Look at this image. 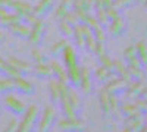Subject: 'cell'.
Masks as SVG:
<instances>
[{"instance_id": "1", "label": "cell", "mask_w": 147, "mask_h": 132, "mask_svg": "<svg viewBox=\"0 0 147 132\" xmlns=\"http://www.w3.org/2000/svg\"><path fill=\"white\" fill-rule=\"evenodd\" d=\"M38 115H40L38 107L37 106H30L28 109L24 112L22 121L18 123L16 132H32L34 126L37 125V121H38Z\"/></svg>"}, {"instance_id": "2", "label": "cell", "mask_w": 147, "mask_h": 132, "mask_svg": "<svg viewBox=\"0 0 147 132\" xmlns=\"http://www.w3.org/2000/svg\"><path fill=\"white\" fill-rule=\"evenodd\" d=\"M57 126L62 132H81L84 131L85 123L80 121L78 117H65V119H60Z\"/></svg>"}, {"instance_id": "3", "label": "cell", "mask_w": 147, "mask_h": 132, "mask_svg": "<svg viewBox=\"0 0 147 132\" xmlns=\"http://www.w3.org/2000/svg\"><path fill=\"white\" fill-rule=\"evenodd\" d=\"M55 122V109L52 106H49L44 109L43 115H41V119H40V122H38V128H37V131L38 132H49L52 128Z\"/></svg>"}, {"instance_id": "4", "label": "cell", "mask_w": 147, "mask_h": 132, "mask_svg": "<svg viewBox=\"0 0 147 132\" xmlns=\"http://www.w3.org/2000/svg\"><path fill=\"white\" fill-rule=\"evenodd\" d=\"M3 101H5V106L15 116H21V115H24V112H25V106H24V103L21 100H18L15 95L9 94V92L5 95V100Z\"/></svg>"}, {"instance_id": "5", "label": "cell", "mask_w": 147, "mask_h": 132, "mask_svg": "<svg viewBox=\"0 0 147 132\" xmlns=\"http://www.w3.org/2000/svg\"><path fill=\"white\" fill-rule=\"evenodd\" d=\"M43 35H44V23H43L41 19H38L31 27V32L28 35V40L32 46H38L43 40Z\"/></svg>"}, {"instance_id": "6", "label": "cell", "mask_w": 147, "mask_h": 132, "mask_svg": "<svg viewBox=\"0 0 147 132\" xmlns=\"http://www.w3.org/2000/svg\"><path fill=\"white\" fill-rule=\"evenodd\" d=\"M109 28V34L112 35V37L118 38V37H122V35L125 34V29H127V25H125V21L122 19L121 16L110 21V23L107 25Z\"/></svg>"}, {"instance_id": "7", "label": "cell", "mask_w": 147, "mask_h": 132, "mask_svg": "<svg viewBox=\"0 0 147 132\" xmlns=\"http://www.w3.org/2000/svg\"><path fill=\"white\" fill-rule=\"evenodd\" d=\"M127 87H128V84H127L124 79H122V78L118 76L116 79L107 82L105 90H106L109 94H112V95H119V94H122V92H125Z\"/></svg>"}, {"instance_id": "8", "label": "cell", "mask_w": 147, "mask_h": 132, "mask_svg": "<svg viewBox=\"0 0 147 132\" xmlns=\"http://www.w3.org/2000/svg\"><path fill=\"white\" fill-rule=\"evenodd\" d=\"M12 12H15L18 13L19 16H22V19H25L28 15L32 13L34 10V6H31L30 3L27 2H19V0H13V3H12Z\"/></svg>"}, {"instance_id": "9", "label": "cell", "mask_w": 147, "mask_h": 132, "mask_svg": "<svg viewBox=\"0 0 147 132\" xmlns=\"http://www.w3.org/2000/svg\"><path fill=\"white\" fill-rule=\"evenodd\" d=\"M53 5H55V0H40V2L34 6L32 13H34L37 18H40V19H41L43 16H46L49 12L52 10Z\"/></svg>"}, {"instance_id": "10", "label": "cell", "mask_w": 147, "mask_h": 132, "mask_svg": "<svg viewBox=\"0 0 147 132\" xmlns=\"http://www.w3.org/2000/svg\"><path fill=\"white\" fill-rule=\"evenodd\" d=\"M7 63L13 66V68H15V69L19 72V74H21L22 76L30 75L31 72H32V66H31L30 63H27V62L21 60V59H18V57H9Z\"/></svg>"}, {"instance_id": "11", "label": "cell", "mask_w": 147, "mask_h": 132, "mask_svg": "<svg viewBox=\"0 0 147 132\" xmlns=\"http://www.w3.org/2000/svg\"><path fill=\"white\" fill-rule=\"evenodd\" d=\"M80 74H81V84H80V88L84 94H90L91 91V75H90V69L87 66H82L80 68Z\"/></svg>"}, {"instance_id": "12", "label": "cell", "mask_w": 147, "mask_h": 132, "mask_svg": "<svg viewBox=\"0 0 147 132\" xmlns=\"http://www.w3.org/2000/svg\"><path fill=\"white\" fill-rule=\"evenodd\" d=\"M62 56H63V62H65L66 69H71V68L78 66V56H77L75 50H74V47H71L69 44H68L66 49L63 50Z\"/></svg>"}, {"instance_id": "13", "label": "cell", "mask_w": 147, "mask_h": 132, "mask_svg": "<svg viewBox=\"0 0 147 132\" xmlns=\"http://www.w3.org/2000/svg\"><path fill=\"white\" fill-rule=\"evenodd\" d=\"M13 82H15V90L19 91L21 94H25V95L34 94V85L24 76H19V78L13 79Z\"/></svg>"}, {"instance_id": "14", "label": "cell", "mask_w": 147, "mask_h": 132, "mask_svg": "<svg viewBox=\"0 0 147 132\" xmlns=\"http://www.w3.org/2000/svg\"><path fill=\"white\" fill-rule=\"evenodd\" d=\"M9 31L13 35H16V37L28 38V35L31 32V27L25 25L24 22H18V23H12V25H9Z\"/></svg>"}, {"instance_id": "15", "label": "cell", "mask_w": 147, "mask_h": 132, "mask_svg": "<svg viewBox=\"0 0 147 132\" xmlns=\"http://www.w3.org/2000/svg\"><path fill=\"white\" fill-rule=\"evenodd\" d=\"M113 68H115V72H116V75L119 76V78H122L124 79L128 85L134 81L132 79V76L129 75V72H128V68H127V65L125 63H122L121 60H113Z\"/></svg>"}, {"instance_id": "16", "label": "cell", "mask_w": 147, "mask_h": 132, "mask_svg": "<svg viewBox=\"0 0 147 132\" xmlns=\"http://www.w3.org/2000/svg\"><path fill=\"white\" fill-rule=\"evenodd\" d=\"M66 74H68V85H71V88H80V84H81L80 66L66 69Z\"/></svg>"}, {"instance_id": "17", "label": "cell", "mask_w": 147, "mask_h": 132, "mask_svg": "<svg viewBox=\"0 0 147 132\" xmlns=\"http://www.w3.org/2000/svg\"><path fill=\"white\" fill-rule=\"evenodd\" d=\"M143 87H144V85H143L141 81H132L129 85L127 87V90H125L127 97H128L129 100H137V98L140 97V92H141Z\"/></svg>"}, {"instance_id": "18", "label": "cell", "mask_w": 147, "mask_h": 132, "mask_svg": "<svg viewBox=\"0 0 147 132\" xmlns=\"http://www.w3.org/2000/svg\"><path fill=\"white\" fill-rule=\"evenodd\" d=\"M50 68L53 70V76H56L57 81L68 84V74H66V69L62 65H59L57 62H52L50 63Z\"/></svg>"}, {"instance_id": "19", "label": "cell", "mask_w": 147, "mask_h": 132, "mask_svg": "<svg viewBox=\"0 0 147 132\" xmlns=\"http://www.w3.org/2000/svg\"><path fill=\"white\" fill-rule=\"evenodd\" d=\"M72 9H74V0H62L60 5L57 6V9H56V19L57 21L63 19V16L68 12H71Z\"/></svg>"}, {"instance_id": "20", "label": "cell", "mask_w": 147, "mask_h": 132, "mask_svg": "<svg viewBox=\"0 0 147 132\" xmlns=\"http://www.w3.org/2000/svg\"><path fill=\"white\" fill-rule=\"evenodd\" d=\"M99 98H100V107H102V112L106 117L109 116H112V112H110V100H109V92L103 88L100 91V95H99Z\"/></svg>"}, {"instance_id": "21", "label": "cell", "mask_w": 147, "mask_h": 132, "mask_svg": "<svg viewBox=\"0 0 147 132\" xmlns=\"http://www.w3.org/2000/svg\"><path fill=\"white\" fill-rule=\"evenodd\" d=\"M32 70H34V74L38 78H53V70H52L50 65L38 63V65H35V68Z\"/></svg>"}, {"instance_id": "22", "label": "cell", "mask_w": 147, "mask_h": 132, "mask_svg": "<svg viewBox=\"0 0 147 132\" xmlns=\"http://www.w3.org/2000/svg\"><path fill=\"white\" fill-rule=\"evenodd\" d=\"M49 88H50V100L53 104H59L60 103V88H59V81L57 79H52L50 84H49Z\"/></svg>"}, {"instance_id": "23", "label": "cell", "mask_w": 147, "mask_h": 132, "mask_svg": "<svg viewBox=\"0 0 147 132\" xmlns=\"http://www.w3.org/2000/svg\"><path fill=\"white\" fill-rule=\"evenodd\" d=\"M136 49H137V59L141 63V68L146 69L147 68V46L144 41H140L136 44Z\"/></svg>"}, {"instance_id": "24", "label": "cell", "mask_w": 147, "mask_h": 132, "mask_svg": "<svg viewBox=\"0 0 147 132\" xmlns=\"http://www.w3.org/2000/svg\"><path fill=\"white\" fill-rule=\"evenodd\" d=\"M109 100H110V112L116 119H124V115H122V109H121V104L116 98V95L109 94Z\"/></svg>"}, {"instance_id": "25", "label": "cell", "mask_w": 147, "mask_h": 132, "mask_svg": "<svg viewBox=\"0 0 147 132\" xmlns=\"http://www.w3.org/2000/svg\"><path fill=\"white\" fill-rule=\"evenodd\" d=\"M121 109H122L124 119H131V117H136V116H141L140 112L137 110V107L134 104H122Z\"/></svg>"}, {"instance_id": "26", "label": "cell", "mask_w": 147, "mask_h": 132, "mask_svg": "<svg viewBox=\"0 0 147 132\" xmlns=\"http://www.w3.org/2000/svg\"><path fill=\"white\" fill-rule=\"evenodd\" d=\"M94 10H96V19H97V22H99L103 28L107 27L109 23H110V19H109V16H107L106 9H103V7H97V9H94Z\"/></svg>"}, {"instance_id": "27", "label": "cell", "mask_w": 147, "mask_h": 132, "mask_svg": "<svg viewBox=\"0 0 147 132\" xmlns=\"http://www.w3.org/2000/svg\"><path fill=\"white\" fill-rule=\"evenodd\" d=\"M74 38H75V46L78 49H85V37L80 28V23L74 28Z\"/></svg>"}, {"instance_id": "28", "label": "cell", "mask_w": 147, "mask_h": 132, "mask_svg": "<svg viewBox=\"0 0 147 132\" xmlns=\"http://www.w3.org/2000/svg\"><path fill=\"white\" fill-rule=\"evenodd\" d=\"M13 90H15V82L12 78L0 79V94H7Z\"/></svg>"}, {"instance_id": "29", "label": "cell", "mask_w": 147, "mask_h": 132, "mask_svg": "<svg viewBox=\"0 0 147 132\" xmlns=\"http://www.w3.org/2000/svg\"><path fill=\"white\" fill-rule=\"evenodd\" d=\"M66 47H68V41H66V40L56 41V43L50 47V54H52V56H60Z\"/></svg>"}, {"instance_id": "30", "label": "cell", "mask_w": 147, "mask_h": 132, "mask_svg": "<svg viewBox=\"0 0 147 132\" xmlns=\"http://www.w3.org/2000/svg\"><path fill=\"white\" fill-rule=\"evenodd\" d=\"M128 68V72L129 75L132 76L134 81H141L144 78V72H143V68H138V66H134V65H127Z\"/></svg>"}, {"instance_id": "31", "label": "cell", "mask_w": 147, "mask_h": 132, "mask_svg": "<svg viewBox=\"0 0 147 132\" xmlns=\"http://www.w3.org/2000/svg\"><path fill=\"white\" fill-rule=\"evenodd\" d=\"M137 3V0H113V7L116 9V10H119V12H122L124 9H127V7H131V6H134Z\"/></svg>"}, {"instance_id": "32", "label": "cell", "mask_w": 147, "mask_h": 132, "mask_svg": "<svg viewBox=\"0 0 147 132\" xmlns=\"http://www.w3.org/2000/svg\"><path fill=\"white\" fill-rule=\"evenodd\" d=\"M65 92H66V95H68V98H69L71 104L74 106V109H75V110L80 109V98H78V95L75 94V91H72V90H71V85L68 87V84H66Z\"/></svg>"}, {"instance_id": "33", "label": "cell", "mask_w": 147, "mask_h": 132, "mask_svg": "<svg viewBox=\"0 0 147 132\" xmlns=\"http://www.w3.org/2000/svg\"><path fill=\"white\" fill-rule=\"evenodd\" d=\"M59 29H60V32H62L65 37H74V27L69 25L68 22H65L63 19L59 21Z\"/></svg>"}, {"instance_id": "34", "label": "cell", "mask_w": 147, "mask_h": 132, "mask_svg": "<svg viewBox=\"0 0 147 132\" xmlns=\"http://www.w3.org/2000/svg\"><path fill=\"white\" fill-rule=\"evenodd\" d=\"M124 59H125L127 63L132 62L134 59H137V49H136V46H129V47H127V49L124 50Z\"/></svg>"}, {"instance_id": "35", "label": "cell", "mask_w": 147, "mask_h": 132, "mask_svg": "<svg viewBox=\"0 0 147 132\" xmlns=\"http://www.w3.org/2000/svg\"><path fill=\"white\" fill-rule=\"evenodd\" d=\"M72 10H74V13L77 15L80 23H85V22L88 21V18H90V12H87L85 9H72Z\"/></svg>"}, {"instance_id": "36", "label": "cell", "mask_w": 147, "mask_h": 132, "mask_svg": "<svg viewBox=\"0 0 147 132\" xmlns=\"http://www.w3.org/2000/svg\"><path fill=\"white\" fill-rule=\"evenodd\" d=\"M99 60H100V63H102V66H103V68H106L107 70H112V72H115V68H113V60H112V59H110L107 54L100 56V57H99Z\"/></svg>"}, {"instance_id": "37", "label": "cell", "mask_w": 147, "mask_h": 132, "mask_svg": "<svg viewBox=\"0 0 147 132\" xmlns=\"http://www.w3.org/2000/svg\"><path fill=\"white\" fill-rule=\"evenodd\" d=\"M134 106L137 107V110L140 112L141 116H147V101L143 98H137L134 100Z\"/></svg>"}, {"instance_id": "38", "label": "cell", "mask_w": 147, "mask_h": 132, "mask_svg": "<svg viewBox=\"0 0 147 132\" xmlns=\"http://www.w3.org/2000/svg\"><path fill=\"white\" fill-rule=\"evenodd\" d=\"M3 74L7 76V78H12V79H16V78H19V76H22L21 74H19V72L13 68V66H12V65H6V68H5V70H3Z\"/></svg>"}, {"instance_id": "39", "label": "cell", "mask_w": 147, "mask_h": 132, "mask_svg": "<svg viewBox=\"0 0 147 132\" xmlns=\"http://www.w3.org/2000/svg\"><path fill=\"white\" fill-rule=\"evenodd\" d=\"M63 21H65V22H68L69 25H72L74 28H75V27L78 25V23H80V22H78V18H77V15L74 13V10L68 12V13L63 16Z\"/></svg>"}, {"instance_id": "40", "label": "cell", "mask_w": 147, "mask_h": 132, "mask_svg": "<svg viewBox=\"0 0 147 132\" xmlns=\"http://www.w3.org/2000/svg\"><path fill=\"white\" fill-rule=\"evenodd\" d=\"M93 35H94V38H96L97 43H103V44H105V41H106V34H105V31H103V27L96 28V29L93 31Z\"/></svg>"}, {"instance_id": "41", "label": "cell", "mask_w": 147, "mask_h": 132, "mask_svg": "<svg viewBox=\"0 0 147 132\" xmlns=\"http://www.w3.org/2000/svg\"><path fill=\"white\" fill-rule=\"evenodd\" d=\"M97 44H99V43L96 41L94 35H91V37H87V38H85V49H87L88 52H91V53H94V52H96Z\"/></svg>"}, {"instance_id": "42", "label": "cell", "mask_w": 147, "mask_h": 132, "mask_svg": "<svg viewBox=\"0 0 147 132\" xmlns=\"http://www.w3.org/2000/svg\"><path fill=\"white\" fill-rule=\"evenodd\" d=\"M31 59H32V62H34L35 65L44 63V56H43L40 52H37V50H32V52H31Z\"/></svg>"}, {"instance_id": "43", "label": "cell", "mask_w": 147, "mask_h": 132, "mask_svg": "<svg viewBox=\"0 0 147 132\" xmlns=\"http://www.w3.org/2000/svg\"><path fill=\"white\" fill-rule=\"evenodd\" d=\"M106 12H107V16H109V19H110V21H113V19H116V18H119V16H121V12H119V10H116L113 6H110L109 9H106Z\"/></svg>"}, {"instance_id": "44", "label": "cell", "mask_w": 147, "mask_h": 132, "mask_svg": "<svg viewBox=\"0 0 147 132\" xmlns=\"http://www.w3.org/2000/svg\"><path fill=\"white\" fill-rule=\"evenodd\" d=\"M113 5V0H97V3L94 6V9L97 7H103V9H109L110 6Z\"/></svg>"}, {"instance_id": "45", "label": "cell", "mask_w": 147, "mask_h": 132, "mask_svg": "<svg viewBox=\"0 0 147 132\" xmlns=\"http://www.w3.org/2000/svg\"><path fill=\"white\" fill-rule=\"evenodd\" d=\"M18 123H19V121H16V119H12V121L9 122V125L6 126L5 132H16V129H18Z\"/></svg>"}, {"instance_id": "46", "label": "cell", "mask_w": 147, "mask_h": 132, "mask_svg": "<svg viewBox=\"0 0 147 132\" xmlns=\"http://www.w3.org/2000/svg\"><path fill=\"white\" fill-rule=\"evenodd\" d=\"M96 56L97 57H100V56H103V54H106V49H105V44L103 43H99L97 44V47H96Z\"/></svg>"}, {"instance_id": "47", "label": "cell", "mask_w": 147, "mask_h": 132, "mask_svg": "<svg viewBox=\"0 0 147 132\" xmlns=\"http://www.w3.org/2000/svg\"><path fill=\"white\" fill-rule=\"evenodd\" d=\"M38 19H40V18H37V16H35L34 13H31V15H28V16H27L25 19H24V21H25V22L28 23V25H30V27H32V25H34V23H35L37 21H38Z\"/></svg>"}, {"instance_id": "48", "label": "cell", "mask_w": 147, "mask_h": 132, "mask_svg": "<svg viewBox=\"0 0 147 132\" xmlns=\"http://www.w3.org/2000/svg\"><path fill=\"white\" fill-rule=\"evenodd\" d=\"M12 3H13V0H0V6L5 7V9L9 10V12H10V9H12Z\"/></svg>"}, {"instance_id": "49", "label": "cell", "mask_w": 147, "mask_h": 132, "mask_svg": "<svg viewBox=\"0 0 147 132\" xmlns=\"http://www.w3.org/2000/svg\"><path fill=\"white\" fill-rule=\"evenodd\" d=\"M138 98H143V100L147 101V87H143V90H141V92H140V97H138Z\"/></svg>"}, {"instance_id": "50", "label": "cell", "mask_w": 147, "mask_h": 132, "mask_svg": "<svg viewBox=\"0 0 147 132\" xmlns=\"http://www.w3.org/2000/svg\"><path fill=\"white\" fill-rule=\"evenodd\" d=\"M6 65H7V62H5L2 57H0V72L3 74V70H5V68H6Z\"/></svg>"}, {"instance_id": "51", "label": "cell", "mask_w": 147, "mask_h": 132, "mask_svg": "<svg viewBox=\"0 0 147 132\" xmlns=\"http://www.w3.org/2000/svg\"><path fill=\"white\" fill-rule=\"evenodd\" d=\"M7 12H9V10H6L5 7H2V6H0V16H3V15H6Z\"/></svg>"}, {"instance_id": "52", "label": "cell", "mask_w": 147, "mask_h": 132, "mask_svg": "<svg viewBox=\"0 0 147 132\" xmlns=\"http://www.w3.org/2000/svg\"><path fill=\"white\" fill-rule=\"evenodd\" d=\"M3 40H5V34H3L2 31H0V43H2Z\"/></svg>"}, {"instance_id": "53", "label": "cell", "mask_w": 147, "mask_h": 132, "mask_svg": "<svg viewBox=\"0 0 147 132\" xmlns=\"http://www.w3.org/2000/svg\"><path fill=\"white\" fill-rule=\"evenodd\" d=\"M144 126L147 128V116H144Z\"/></svg>"}, {"instance_id": "54", "label": "cell", "mask_w": 147, "mask_h": 132, "mask_svg": "<svg viewBox=\"0 0 147 132\" xmlns=\"http://www.w3.org/2000/svg\"><path fill=\"white\" fill-rule=\"evenodd\" d=\"M144 6H146V10H147V0H144V3H143Z\"/></svg>"}, {"instance_id": "55", "label": "cell", "mask_w": 147, "mask_h": 132, "mask_svg": "<svg viewBox=\"0 0 147 132\" xmlns=\"http://www.w3.org/2000/svg\"><path fill=\"white\" fill-rule=\"evenodd\" d=\"M137 3H141V5H143V3H144V0H137Z\"/></svg>"}, {"instance_id": "56", "label": "cell", "mask_w": 147, "mask_h": 132, "mask_svg": "<svg viewBox=\"0 0 147 132\" xmlns=\"http://www.w3.org/2000/svg\"><path fill=\"white\" fill-rule=\"evenodd\" d=\"M0 115H2V110H0Z\"/></svg>"}]
</instances>
